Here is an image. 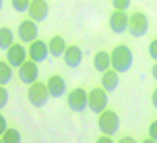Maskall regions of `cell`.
<instances>
[{
  "label": "cell",
  "instance_id": "6da1fadb",
  "mask_svg": "<svg viewBox=\"0 0 157 143\" xmlns=\"http://www.w3.org/2000/svg\"><path fill=\"white\" fill-rule=\"evenodd\" d=\"M112 54V69H116L118 73H126L132 66V52L126 44H120L110 52Z\"/></svg>",
  "mask_w": 157,
  "mask_h": 143
},
{
  "label": "cell",
  "instance_id": "7a4b0ae2",
  "mask_svg": "<svg viewBox=\"0 0 157 143\" xmlns=\"http://www.w3.org/2000/svg\"><path fill=\"white\" fill-rule=\"evenodd\" d=\"M52 95H50V89H48V83H41V81H33L29 89H27V100L31 102V106L35 108H44L48 104Z\"/></svg>",
  "mask_w": 157,
  "mask_h": 143
},
{
  "label": "cell",
  "instance_id": "3957f363",
  "mask_svg": "<svg viewBox=\"0 0 157 143\" xmlns=\"http://www.w3.org/2000/svg\"><path fill=\"white\" fill-rule=\"evenodd\" d=\"M97 116H99V118H97V127H99V131L105 133V135H116L118 129H120V118H118L116 112L105 108V110L99 112Z\"/></svg>",
  "mask_w": 157,
  "mask_h": 143
},
{
  "label": "cell",
  "instance_id": "277c9868",
  "mask_svg": "<svg viewBox=\"0 0 157 143\" xmlns=\"http://www.w3.org/2000/svg\"><path fill=\"white\" fill-rule=\"evenodd\" d=\"M147 31H149V19L143 10H136L128 17V33L132 38H143Z\"/></svg>",
  "mask_w": 157,
  "mask_h": 143
},
{
  "label": "cell",
  "instance_id": "5b68a950",
  "mask_svg": "<svg viewBox=\"0 0 157 143\" xmlns=\"http://www.w3.org/2000/svg\"><path fill=\"white\" fill-rule=\"evenodd\" d=\"M66 104L72 112H83L85 108H89V93L83 87H75L66 97Z\"/></svg>",
  "mask_w": 157,
  "mask_h": 143
},
{
  "label": "cell",
  "instance_id": "8992f818",
  "mask_svg": "<svg viewBox=\"0 0 157 143\" xmlns=\"http://www.w3.org/2000/svg\"><path fill=\"white\" fill-rule=\"evenodd\" d=\"M108 108V91L99 85V87H93L89 91V110L99 114Z\"/></svg>",
  "mask_w": 157,
  "mask_h": 143
},
{
  "label": "cell",
  "instance_id": "52a82bcc",
  "mask_svg": "<svg viewBox=\"0 0 157 143\" xmlns=\"http://www.w3.org/2000/svg\"><path fill=\"white\" fill-rule=\"evenodd\" d=\"M27 58H29V54H27V48L23 46V42H21V44H13V46L6 50V62L10 64L13 69H19Z\"/></svg>",
  "mask_w": 157,
  "mask_h": 143
},
{
  "label": "cell",
  "instance_id": "ba28073f",
  "mask_svg": "<svg viewBox=\"0 0 157 143\" xmlns=\"http://www.w3.org/2000/svg\"><path fill=\"white\" fill-rule=\"evenodd\" d=\"M37 75H39V69H37V62L27 58L21 66H19V81L25 83V85H31L33 81H37Z\"/></svg>",
  "mask_w": 157,
  "mask_h": 143
},
{
  "label": "cell",
  "instance_id": "9c48e42d",
  "mask_svg": "<svg viewBox=\"0 0 157 143\" xmlns=\"http://www.w3.org/2000/svg\"><path fill=\"white\" fill-rule=\"evenodd\" d=\"M19 40L23 44H31L33 40H37V21L33 19H25L19 23Z\"/></svg>",
  "mask_w": 157,
  "mask_h": 143
},
{
  "label": "cell",
  "instance_id": "30bf717a",
  "mask_svg": "<svg viewBox=\"0 0 157 143\" xmlns=\"http://www.w3.org/2000/svg\"><path fill=\"white\" fill-rule=\"evenodd\" d=\"M27 54H29V58L31 60H35V62H44L48 56H50V48H48V42L44 40H33L31 44H29V48H27Z\"/></svg>",
  "mask_w": 157,
  "mask_h": 143
},
{
  "label": "cell",
  "instance_id": "8fae6325",
  "mask_svg": "<svg viewBox=\"0 0 157 143\" xmlns=\"http://www.w3.org/2000/svg\"><path fill=\"white\" fill-rule=\"evenodd\" d=\"M27 15H29V19L41 23V21H46L48 15H50V6H48L46 0H31V2H29V8H27Z\"/></svg>",
  "mask_w": 157,
  "mask_h": 143
},
{
  "label": "cell",
  "instance_id": "7c38bea8",
  "mask_svg": "<svg viewBox=\"0 0 157 143\" xmlns=\"http://www.w3.org/2000/svg\"><path fill=\"white\" fill-rule=\"evenodd\" d=\"M128 13L126 10H116L114 8V13L110 15V29L118 35H122L124 31H128Z\"/></svg>",
  "mask_w": 157,
  "mask_h": 143
},
{
  "label": "cell",
  "instance_id": "4fadbf2b",
  "mask_svg": "<svg viewBox=\"0 0 157 143\" xmlns=\"http://www.w3.org/2000/svg\"><path fill=\"white\" fill-rule=\"evenodd\" d=\"M62 58H64V62H66V66L77 69L78 64L83 62V50H81L78 46H75V44H71V46H66Z\"/></svg>",
  "mask_w": 157,
  "mask_h": 143
},
{
  "label": "cell",
  "instance_id": "5bb4252c",
  "mask_svg": "<svg viewBox=\"0 0 157 143\" xmlns=\"http://www.w3.org/2000/svg\"><path fill=\"white\" fill-rule=\"evenodd\" d=\"M46 83H48V89H50L52 97H62L66 93V81H64L62 75H52Z\"/></svg>",
  "mask_w": 157,
  "mask_h": 143
},
{
  "label": "cell",
  "instance_id": "9a60e30c",
  "mask_svg": "<svg viewBox=\"0 0 157 143\" xmlns=\"http://www.w3.org/2000/svg\"><path fill=\"white\" fill-rule=\"evenodd\" d=\"M118 83H120V73L116 69H108L105 73H101V87L110 93L114 89L118 87Z\"/></svg>",
  "mask_w": 157,
  "mask_h": 143
},
{
  "label": "cell",
  "instance_id": "2e32d148",
  "mask_svg": "<svg viewBox=\"0 0 157 143\" xmlns=\"http://www.w3.org/2000/svg\"><path fill=\"white\" fill-rule=\"evenodd\" d=\"M93 66H95V71H99V73H105L108 69H112V54L105 52V50H97L93 56Z\"/></svg>",
  "mask_w": 157,
  "mask_h": 143
},
{
  "label": "cell",
  "instance_id": "e0dca14e",
  "mask_svg": "<svg viewBox=\"0 0 157 143\" xmlns=\"http://www.w3.org/2000/svg\"><path fill=\"white\" fill-rule=\"evenodd\" d=\"M66 40H64L62 35H54L52 40L48 42V48H50V56H54V58H60L64 54V50H66Z\"/></svg>",
  "mask_w": 157,
  "mask_h": 143
},
{
  "label": "cell",
  "instance_id": "ac0fdd59",
  "mask_svg": "<svg viewBox=\"0 0 157 143\" xmlns=\"http://www.w3.org/2000/svg\"><path fill=\"white\" fill-rule=\"evenodd\" d=\"M15 44V33L8 27H0V50H8Z\"/></svg>",
  "mask_w": 157,
  "mask_h": 143
},
{
  "label": "cell",
  "instance_id": "d6986e66",
  "mask_svg": "<svg viewBox=\"0 0 157 143\" xmlns=\"http://www.w3.org/2000/svg\"><path fill=\"white\" fill-rule=\"evenodd\" d=\"M13 79V66L6 60H0V85H6Z\"/></svg>",
  "mask_w": 157,
  "mask_h": 143
},
{
  "label": "cell",
  "instance_id": "ffe728a7",
  "mask_svg": "<svg viewBox=\"0 0 157 143\" xmlns=\"http://www.w3.org/2000/svg\"><path fill=\"white\" fill-rule=\"evenodd\" d=\"M0 137H2V143H21V133L17 129H6Z\"/></svg>",
  "mask_w": 157,
  "mask_h": 143
},
{
  "label": "cell",
  "instance_id": "44dd1931",
  "mask_svg": "<svg viewBox=\"0 0 157 143\" xmlns=\"http://www.w3.org/2000/svg\"><path fill=\"white\" fill-rule=\"evenodd\" d=\"M10 2H13V8H15L17 13H27L31 0H10Z\"/></svg>",
  "mask_w": 157,
  "mask_h": 143
},
{
  "label": "cell",
  "instance_id": "7402d4cb",
  "mask_svg": "<svg viewBox=\"0 0 157 143\" xmlns=\"http://www.w3.org/2000/svg\"><path fill=\"white\" fill-rule=\"evenodd\" d=\"M112 4H114V8H116V10H128L130 0H112Z\"/></svg>",
  "mask_w": 157,
  "mask_h": 143
},
{
  "label": "cell",
  "instance_id": "603a6c76",
  "mask_svg": "<svg viewBox=\"0 0 157 143\" xmlns=\"http://www.w3.org/2000/svg\"><path fill=\"white\" fill-rule=\"evenodd\" d=\"M6 104H8V91H6L4 85H0V110H2Z\"/></svg>",
  "mask_w": 157,
  "mask_h": 143
},
{
  "label": "cell",
  "instance_id": "cb8c5ba5",
  "mask_svg": "<svg viewBox=\"0 0 157 143\" xmlns=\"http://www.w3.org/2000/svg\"><path fill=\"white\" fill-rule=\"evenodd\" d=\"M149 56L153 58V62L157 60V40H151V44H149Z\"/></svg>",
  "mask_w": 157,
  "mask_h": 143
},
{
  "label": "cell",
  "instance_id": "d4e9b609",
  "mask_svg": "<svg viewBox=\"0 0 157 143\" xmlns=\"http://www.w3.org/2000/svg\"><path fill=\"white\" fill-rule=\"evenodd\" d=\"M149 137L153 139V141H157V120H153L149 125Z\"/></svg>",
  "mask_w": 157,
  "mask_h": 143
},
{
  "label": "cell",
  "instance_id": "484cf974",
  "mask_svg": "<svg viewBox=\"0 0 157 143\" xmlns=\"http://www.w3.org/2000/svg\"><path fill=\"white\" fill-rule=\"evenodd\" d=\"M4 131H6V118H4V116L0 114V135H2Z\"/></svg>",
  "mask_w": 157,
  "mask_h": 143
},
{
  "label": "cell",
  "instance_id": "4316f807",
  "mask_svg": "<svg viewBox=\"0 0 157 143\" xmlns=\"http://www.w3.org/2000/svg\"><path fill=\"white\" fill-rule=\"evenodd\" d=\"M151 102H153V106H155V110H157V87L153 91V95H151Z\"/></svg>",
  "mask_w": 157,
  "mask_h": 143
},
{
  "label": "cell",
  "instance_id": "83f0119b",
  "mask_svg": "<svg viewBox=\"0 0 157 143\" xmlns=\"http://www.w3.org/2000/svg\"><path fill=\"white\" fill-rule=\"evenodd\" d=\"M120 143H134V139H132V137H122Z\"/></svg>",
  "mask_w": 157,
  "mask_h": 143
},
{
  "label": "cell",
  "instance_id": "f1b7e54d",
  "mask_svg": "<svg viewBox=\"0 0 157 143\" xmlns=\"http://www.w3.org/2000/svg\"><path fill=\"white\" fill-rule=\"evenodd\" d=\"M151 75H153V79L157 81V60H155V64H153V71H151Z\"/></svg>",
  "mask_w": 157,
  "mask_h": 143
},
{
  "label": "cell",
  "instance_id": "f546056e",
  "mask_svg": "<svg viewBox=\"0 0 157 143\" xmlns=\"http://www.w3.org/2000/svg\"><path fill=\"white\" fill-rule=\"evenodd\" d=\"M0 10H2V0H0Z\"/></svg>",
  "mask_w": 157,
  "mask_h": 143
}]
</instances>
